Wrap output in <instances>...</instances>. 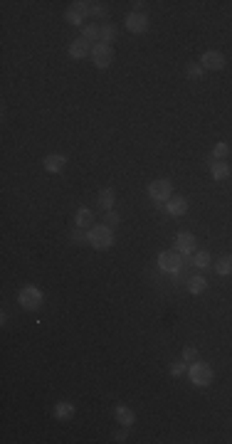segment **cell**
<instances>
[{
  "mask_svg": "<svg viewBox=\"0 0 232 444\" xmlns=\"http://www.w3.org/2000/svg\"><path fill=\"white\" fill-rule=\"evenodd\" d=\"M89 244L94 249H109L114 244V232L109 225H94L89 227Z\"/></svg>",
  "mask_w": 232,
  "mask_h": 444,
  "instance_id": "6da1fadb",
  "label": "cell"
},
{
  "mask_svg": "<svg viewBox=\"0 0 232 444\" xmlns=\"http://www.w3.org/2000/svg\"><path fill=\"white\" fill-rule=\"evenodd\" d=\"M18 301L25 311H37L40 306H42V301H45V296H42V291H40L37 286H22L18 294Z\"/></svg>",
  "mask_w": 232,
  "mask_h": 444,
  "instance_id": "7a4b0ae2",
  "label": "cell"
},
{
  "mask_svg": "<svg viewBox=\"0 0 232 444\" xmlns=\"http://www.w3.org/2000/svg\"><path fill=\"white\" fill-rule=\"evenodd\" d=\"M188 378L193 380V385L205 388V385L213 383L215 373H213V368H210L208 363H190V368H188Z\"/></svg>",
  "mask_w": 232,
  "mask_h": 444,
  "instance_id": "3957f363",
  "label": "cell"
},
{
  "mask_svg": "<svg viewBox=\"0 0 232 444\" xmlns=\"http://www.w3.org/2000/svg\"><path fill=\"white\" fill-rule=\"evenodd\" d=\"M158 267L168 274H178L180 267H183V254L175 252V249H166V252L158 254Z\"/></svg>",
  "mask_w": 232,
  "mask_h": 444,
  "instance_id": "277c9868",
  "label": "cell"
},
{
  "mask_svg": "<svg viewBox=\"0 0 232 444\" xmlns=\"http://www.w3.org/2000/svg\"><path fill=\"white\" fill-rule=\"evenodd\" d=\"M148 195L156 203H168L173 198V183L171 180H153L148 185Z\"/></svg>",
  "mask_w": 232,
  "mask_h": 444,
  "instance_id": "5b68a950",
  "label": "cell"
},
{
  "mask_svg": "<svg viewBox=\"0 0 232 444\" xmlns=\"http://www.w3.org/2000/svg\"><path fill=\"white\" fill-rule=\"evenodd\" d=\"M92 62H94V67H99V69H106L114 62V50L109 45H104V42H97L94 50H92Z\"/></svg>",
  "mask_w": 232,
  "mask_h": 444,
  "instance_id": "8992f818",
  "label": "cell"
},
{
  "mask_svg": "<svg viewBox=\"0 0 232 444\" xmlns=\"http://www.w3.org/2000/svg\"><path fill=\"white\" fill-rule=\"evenodd\" d=\"M200 67L203 69H210V72H220L225 67V57H222V52H217V50H208L203 55V59H200Z\"/></svg>",
  "mask_w": 232,
  "mask_h": 444,
  "instance_id": "52a82bcc",
  "label": "cell"
},
{
  "mask_svg": "<svg viewBox=\"0 0 232 444\" xmlns=\"http://www.w3.org/2000/svg\"><path fill=\"white\" fill-rule=\"evenodd\" d=\"M195 237L193 232H178V237H175V252H180L183 257H190L195 252Z\"/></svg>",
  "mask_w": 232,
  "mask_h": 444,
  "instance_id": "ba28073f",
  "label": "cell"
},
{
  "mask_svg": "<svg viewBox=\"0 0 232 444\" xmlns=\"http://www.w3.org/2000/svg\"><path fill=\"white\" fill-rule=\"evenodd\" d=\"M126 30L136 32V35L146 32L148 30V15H143V13H129L126 15Z\"/></svg>",
  "mask_w": 232,
  "mask_h": 444,
  "instance_id": "9c48e42d",
  "label": "cell"
},
{
  "mask_svg": "<svg viewBox=\"0 0 232 444\" xmlns=\"http://www.w3.org/2000/svg\"><path fill=\"white\" fill-rule=\"evenodd\" d=\"M92 50H94V47H92L84 37H77V40L69 45V57H72V59H84V57H92Z\"/></svg>",
  "mask_w": 232,
  "mask_h": 444,
  "instance_id": "30bf717a",
  "label": "cell"
},
{
  "mask_svg": "<svg viewBox=\"0 0 232 444\" xmlns=\"http://www.w3.org/2000/svg\"><path fill=\"white\" fill-rule=\"evenodd\" d=\"M114 417H116V422H119L121 427H131L136 422L134 410H131V407H126V405H116L114 407Z\"/></svg>",
  "mask_w": 232,
  "mask_h": 444,
  "instance_id": "8fae6325",
  "label": "cell"
},
{
  "mask_svg": "<svg viewBox=\"0 0 232 444\" xmlns=\"http://www.w3.org/2000/svg\"><path fill=\"white\" fill-rule=\"evenodd\" d=\"M166 210H168V215L180 217V215H185V212H188V200H185V198H180V195H173V198L166 203Z\"/></svg>",
  "mask_w": 232,
  "mask_h": 444,
  "instance_id": "7c38bea8",
  "label": "cell"
},
{
  "mask_svg": "<svg viewBox=\"0 0 232 444\" xmlns=\"http://www.w3.org/2000/svg\"><path fill=\"white\" fill-rule=\"evenodd\" d=\"M64 166H67V158H64L62 153H50V156L45 158V170H47V173H62Z\"/></svg>",
  "mask_w": 232,
  "mask_h": 444,
  "instance_id": "4fadbf2b",
  "label": "cell"
},
{
  "mask_svg": "<svg viewBox=\"0 0 232 444\" xmlns=\"http://www.w3.org/2000/svg\"><path fill=\"white\" fill-rule=\"evenodd\" d=\"M64 18H67V22H69V25H77V27H84V18H87V15H84V13L79 10L77 5L72 3V5L67 8V13H64Z\"/></svg>",
  "mask_w": 232,
  "mask_h": 444,
  "instance_id": "5bb4252c",
  "label": "cell"
},
{
  "mask_svg": "<svg viewBox=\"0 0 232 444\" xmlns=\"http://www.w3.org/2000/svg\"><path fill=\"white\" fill-rule=\"evenodd\" d=\"M55 417L62 420V422L72 420V417H74V405H72V402H57V405H55Z\"/></svg>",
  "mask_w": 232,
  "mask_h": 444,
  "instance_id": "9a60e30c",
  "label": "cell"
},
{
  "mask_svg": "<svg viewBox=\"0 0 232 444\" xmlns=\"http://www.w3.org/2000/svg\"><path fill=\"white\" fill-rule=\"evenodd\" d=\"M82 37L89 45H97V42H101V27H97V25H84L82 27Z\"/></svg>",
  "mask_w": 232,
  "mask_h": 444,
  "instance_id": "2e32d148",
  "label": "cell"
},
{
  "mask_svg": "<svg viewBox=\"0 0 232 444\" xmlns=\"http://www.w3.org/2000/svg\"><path fill=\"white\" fill-rule=\"evenodd\" d=\"M210 173H213L215 180H225V178L230 175V166H227L225 161H213V163H210Z\"/></svg>",
  "mask_w": 232,
  "mask_h": 444,
  "instance_id": "e0dca14e",
  "label": "cell"
},
{
  "mask_svg": "<svg viewBox=\"0 0 232 444\" xmlns=\"http://www.w3.org/2000/svg\"><path fill=\"white\" fill-rule=\"evenodd\" d=\"M114 203H116V193H114V188H104L101 193H99V205L109 212L111 207H114Z\"/></svg>",
  "mask_w": 232,
  "mask_h": 444,
  "instance_id": "ac0fdd59",
  "label": "cell"
},
{
  "mask_svg": "<svg viewBox=\"0 0 232 444\" xmlns=\"http://www.w3.org/2000/svg\"><path fill=\"white\" fill-rule=\"evenodd\" d=\"M74 220H77L79 227H92V222H94V212H92L89 207H79Z\"/></svg>",
  "mask_w": 232,
  "mask_h": 444,
  "instance_id": "d6986e66",
  "label": "cell"
},
{
  "mask_svg": "<svg viewBox=\"0 0 232 444\" xmlns=\"http://www.w3.org/2000/svg\"><path fill=\"white\" fill-rule=\"evenodd\" d=\"M215 272L220 274V277H227V274H232V257L227 254V257H220L217 262H215Z\"/></svg>",
  "mask_w": 232,
  "mask_h": 444,
  "instance_id": "ffe728a7",
  "label": "cell"
},
{
  "mask_svg": "<svg viewBox=\"0 0 232 444\" xmlns=\"http://www.w3.org/2000/svg\"><path fill=\"white\" fill-rule=\"evenodd\" d=\"M205 289H208V281H205L203 277H190L188 279V291H190V294H203Z\"/></svg>",
  "mask_w": 232,
  "mask_h": 444,
  "instance_id": "44dd1931",
  "label": "cell"
},
{
  "mask_svg": "<svg viewBox=\"0 0 232 444\" xmlns=\"http://www.w3.org/2000/svg\"><path fill=\"white\" fill-rule=\"evenodd\" d=\"M203 67H200V62H188L185 64V74H188V79H200L203 77Z\"/></svg>",
  "mask_w": 232,
  "mask_h": 444,
  "instance_id": "7402d4cb",
  "label": "cell"
},
{
  "mask_svg": "<svg viewBox=\"0 0 232 444\" xmlns=\"http://www.w3.org/2000/svg\"><path fill=\"white\" fill-rule=\"evenodd\" d=\"M193 264L198 269H208V267H210V254H208V252H195Z\"/></svg>",
  "mask_w": 232,
  "mask_h": 444,
  "instance_id": "603a6c76",
  "label": "cell"
},
{
  "mask_svg": "<svg viewBox=\"0 0 232 444\" xmlns=\"http://www.w3.org/2000/svg\"><path fill=\"white\" fill-rule=\"evenodd\" d=\"M114 40H116V27L114 25H101V42L109 45V42H114Z\"/></svg>",
  "mask_w": 232,
  "mask_h": 444,
  "instance_id": "cb8c5ba5",
  "label": "cell"
},
{
  "mask_svg": "<svg viewBox=\"0 0 232 444\" xmlns=\"http://www.w3.org/2000/svg\"><path fill=\"white\" fill-rule=\"evenodd\" d=\"M230 156V146L227 143H217V146L213 148V158L215 161H225Z\"/></svg>",
  "mask_w": 232,
  "mask_h": 444,
  "instance_id": "d4e9b609",
  "label": "cell"
},
{
  "mask_svg": "<svg viewBox=\"0 0 232 444\" xmlns=\"http://www.w3.org/2000/svg\"><path fill=\"white\" fill-rule=\"evenodd\" d=\"M72 242L74 244H82V242H89V232H84V227H79L72 232Z\"/></svg>",
  "mask_w": 232,
  "mask_h": 444,
  "instance_id": "484cf974",
  "label": "cell"
},
{
  "mask_svg": "<svg viewBox=\"0 0 232 444\" xmlns=\"http://www.w3.org/2000/svg\"><path fill=\"white\" fill-rule=\"evenodd\" d=\"M183 360H185V363H193V360H198V351H195L193 346H185V348H183Z\"/></svg>",
  "mask_w": 232,
  "mask_h": 444,
  "instance_id": "4316f807",
  "label": "cell"
},
{
  "mask_svg": "<svg viewBox=\"0 0 232 444\" xmlns=\"http://www.w3.org/2000/svg\"><path fill=\"white\" fill-rule=\"evenodd\" d=\"M185 365H188L185 360H178V363H173V365H171V375H183V373L188 370Z\"/></svg>",
  "mask_w": 232,
  "mask_h": 444,
  "instance_id": "83f0119b",
  "label": "cell"
},
{
  "mask_svg": "<svg viewBox=\"0 0 232 444\" xmlns=\"http://www.w3.org/2000/svg\"><path fill=\"white\" fill-rule=\"evenodd\" d=\"M92 15H94V18H104V15H106V8H104L101 3H94V5H92Z\"/></svg>",
  "mask_w": 232,
  "mask_h": 444,
  "instance_id": "f1b7e54d",
  "label": "cell"
},
{
  "mask_svg": "<svg viewBox=\"0 0 232 444\" xmlns=\"http://www.w3.org/2000/svg\"><path fill=\"white\" fill-rule=\"evenodd\" d=\"M74 5H77L79 10H82V13H84V15H92V5H94V3H87V0H79V3H74Z\"/></svg>",
  "mask_w": 232,
  "mask_h": 444,
  "instance_id": "f546056e",
  "label": "cell"
},
{
  "mask_svg": "<svg viewBox=\"0 0 232 444\" xmlns=\"http://www.w3.org/2000/svg\"><path fill=\"white\" fill-rule=\"evenodd\" d=\"M106 222H109V225H116V222H119V215H116L114 210H109V212H106Z\"/></svg>",
  "mask_w": 232,
  "mask_h": 444,
  "instance_id": "4dcf8cb0",
  "label": "cell"
},
{
  "mask_svg": "<svg viewBox=\"0 0 232 444\" xmlns=\"http://www.w3.org/2000/svg\"><path fill=\"white\" fill-rule=\"evenodd\" d=\"M116 442H126V429H121V432H116Z\"/></svg>",
  "mask_w": 232,
  "mask_h": 444,
  "instance_id": "1f68e13d",
  "label": "cell"
}]
</instances>
